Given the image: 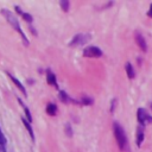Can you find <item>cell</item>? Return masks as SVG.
Here are the masks:
<instances>
[{"mask_svg": "<svg viewBox=\"0 0 152 152\" xmlns=\"http://www.w3.org/2000/svg\"><path fill=\"white\" fill-rule=\"evenodd\" d=\"M1 13H2V15L6 18V20L13 26V28L18 32V33H20V36L23 37V40H24V43H25V45H28V42H27V38H26V36L24 34V32L21 31V27H20V25H19V20L17 19V17L11 12V11H8V10H1Z\"/></svg>", "mask_w": 152, "mask_h": 152, "instance_id": "obj_1", "label": "cell"}, {"mask_svg": "<svg viewBox=\"0 0 152 152\" xmlns=\"http://www.w3.org/2000/svg\"><path fill=\"white\" fill-rule=\"evenodd\" d=\"M113 131H114V135H115V139H116V142H118L120 150H125L127 146V138H126V133H125L124 128L121 127V125L119 122H114Z\"/></svg>", "mask_w": 152, "mask_h": 152, "instance_id": "obj_2", "label": "cell"}, {"mask_svg": "<svg viewBox=\"0 0 152 152\" xmlns=\"http://www.w3.org/2000/svg\"><path fill=\"white\" fill-rule=\"evenodd\" d=\"M137 119H138V121H139V124L141 126L152 124V116L144 108H139L138 109V112H137Z\"/></svg>", "mask_w": 152, "mask_h": 152, "instance_id": "obj_3", "label": "cell"}, {"mask_svg": "<svg viewBox=\"0 0 152 152\" xmlns=\"http://www.w3.org/2000/svg\"><path fill=\"white\" fill-rule=\"evenodd\" d=\"M90 34H88V33H78V34H76L74 38H72V40L70 42V45L71 46H77V45H83V44H86L87 42H89L90 40Z\"/></svg>", "mask_w": 152, "mask_h": 152, "instance_id": "obj_4", "label": "cell"}, {"mask_svg": "<svg viewBox=\"0 0 152 152\" xmlns=\"http://www.w3.org/2000/svg\"><path fill=\"white\" fill-rule=\"evenodd\" d=\"M83 56L90 57V58H97L102 56V51L97 46H88L83 50Z\"/></svg>", "mask_w": 152, "mask_h": 152, "instance_id": "obj_5", "label": "cell"}, {"mask_svg": "<svg viewBox=\"0 0 152 152\" xmlns=\"http://www.w3.org/2000/svg\"><path fill=\"white\" fill-rule=\"evenodd\" d=\"M134 38H135V43L138 44V46L141 49V51H146L147 50V45H146V40H145V38L142 37V34L140 33V32H138V31H135V33H134Z\"/></svg>", "mask_w": 152, "mask_h": 152, "instance_id": "obj_6", "label": "cell"}, {"mask_svg": "<svg viewBox=\"0 0 152 152\" xmlns=\"http://www.w3.org/2000/svg\"><path fill=\"white\" fill-rule=\"evenodd\" d=\"M46 81H48V83H50V84L55 86L56 88H58L56 76H55V74H53L51 70H48V71H46Z\"/></svg>", "mask_w": 152, "mask_h": 152, "instance_id": "obj_7", "label": "cell"}, {"mask_svg": "<svg viewBox=\"0 0 152 152\" xmlns=\"http://www.w3.org/2000/svg\"><path fill=\"white\" fill-rule=\"evenodd\" d=\"M142 140H144V126L139 125V127H138V129H137V139H135L137 145L140 146L141 142H142Z\"/></svg>", "mask_w": 152, "mask_h": 152, "instance_id": "obj_8", "label": "cell"}, {"mask_svg": "<svg viewBox=\"0 0 152 152\" xmlns=\"http://www.w3.org/2000/svg\"><path fill=\"white\" fill-rule=\"evenodd\" d=\"M125 69H126V74H127V76H128V78H134V76H135V71H134V69H133V66H132V64L129 63V62H127L126 64H125Z\"/></svg>", "mask_w": 152, "mask_h": 152, "instance_id": "obj_9", "label": "cell"}, {"mask_svg": "<svg viewBox=\"0 0 152 152\" xmlns=\"http://www.w3.org/2000/svg\"><path fill=\"white\" fill-rule=\"evenodd\" d=\"M8 76H10V78L12 80V82H13V83H14V84H15V86H17V87H18V88H19V89L21 90V93H23V94H24V95L26 96L27 94H26V90H25L24 86H23V84H21V83H20V82H19V81H18V80H17V78L14 77V76H12V75H10V74H8Z\"/></svg>", "mask_w": 152, "mask_h": 152, "instance_id": "obj_10", "label": "cell"}, {"mask_svg": "<svg viewBox=\"0 0 152 152\" xmlns=\"http://www.w3.org/2000/svg\"><path fill=\"white\" fill-rule=\"evenodd\" d=\"M15 11H17V12H18V13H19V14H20V15H21V17H23V18H24L26 21H28V23H32V20H33L32 15H30L28 13H25V12H23V11H21V10H20L18 6H15Z\"/></svg>", "mask_w": 152, "mask_h": 152, "instance_id": "obj_11", "label": "cell"}, {"mask_svg": "<svg viewBox=\"0 0 152 152\" xmlns=\"http://www.w3.org/2000/svg\"><path fill=\"white\" fill-rule=\"evenodd\" d=\"M56 112H57V107H56V104H53V103H49V104L46 106V113H48L49 115H55Z\"/></svg>", "mask_w": 152, "mask_h": 152, "instance_id": "obj_12", "label": "cell"}, {"mask_svg": "<svg viewBox=\"0 0 152 152\" xmlns=\"http://www.w3.org/2000/svg\"><path fill=\"white\" fill-rule=\"evenodd\" d=\"M23 124L25 125V127H26V129L28 131V133H30V135H31V138H32V140H34V134H33V129H32V127H31V125L25 120V119H23Z\"/></svg>", "mask_w": 152, "mask_h": 152, "instance_id": "obj_13", "label": "cell"}, {"mask_svg": "<svg viewBox=\"0 0 152 152\" xmlns=\"http://www.w3.org/2000/svg\"><path fill=\"white\" fill-rule=\"evenodd\" d=\"M18 101H19V103H20V104L23 106V108H24V110H25V114H26V116H27V119H28V121L31 122V121H32V116H31V113H30V110H28V108H27V107H26V106H25V104L23 103V101H21V100H18Z\"/></svg>", "mask_w": 152, "mask_h": 152, "instance_id": "obj_14", "label": "cell"}, {"mask_svg": "<svg viewBox=\"0 0 152 152\" xmlns=\"http://www.w3.org/2000/svg\"><path fill=\"white\" fill-rule=\"evenodd\" d=\"M59 97H61V100H62L63 102H70V101H72V100L70 99V96H69L68 94H65V91H61V93H59Z\"/></svg>", "mask_w": 152, "mask_h": 152, "instance_id": "obj_15", "label": "cell"}, {"mask_svg": "<svg viewBox=\"0 0 152 152\" xmlns=\"http://www.w3.org/2000/svg\"><path fill=\"white\" fill-rule=\"evenodd\" d=\"M59 5L64 12H68L69 10V1H59Z\"/></svg>", "mask_w": 152, "mask_h": 152, "instance_id": "obj_16", "label": "cell"}, {"mask_svg": "<svg viewBox=\"0 0 152 152\" xmlns=\"http://www.w3.org/2000/svg\"><path fill=\"white\" fill-rule=\"evenodd\" d=\"M6 142H7V140H6V138H5V135H4V133H2V131H1V128H0V145L5 146V145H6Z\"/></svg>", "mask_w": 152, "mask_h": 152, "instance_id": "obj_17", "label": "cell"}, {"mask_svg": "<svg viewBox=\"0 0 152 152\" xmlns=\"http://www.w3.org/2000/svg\"><path fill=\"white\" fill-rule=\"evenodd\" d=\"M82 103L83 104H91L93 103V100L89 99V97H82Z\"/></svg>", "mask_w": 152, "mask_h": 152, "instance_id": "obj_18", "label": "cell"}, {"mask_svg": "<svg viewBox=\"0 0 152 152\" xmlns=\"http://www.w3.org/2000/svg\"><path fill=\"white\" fill-rule=\"evenodd\" d=\"M147 15L152 18V4H151V6H150V10H148V12H147Z\"/></svg>", "mask_w": 152, "mask_h": 152, "instance_id": "obj_19", "label": "cell"}, {"mask_svg": "<svg viewBox=\"0 0 152 152\" xmlns=\"http://www.w3.org/2000/svg\"><path fill=\"white\" fill-rule=\"evenodd\" d=\"M0 152H6V150H5V146L0 145Z\"/></svg>", "mask_w": 152, "mask_h": 152, "instance_id": "obj_20", "label": "cell"}]
</instances>
